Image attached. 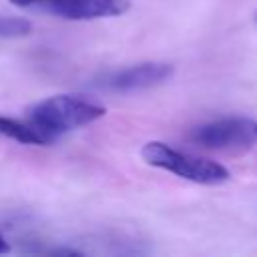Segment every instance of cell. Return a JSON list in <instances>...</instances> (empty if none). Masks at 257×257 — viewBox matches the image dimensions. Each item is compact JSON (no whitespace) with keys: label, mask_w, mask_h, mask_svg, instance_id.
Instances as JSON below:
<instances>
[{"label":"cell","mask_w":257,"mask_h":257,"mask_svg":"<svg viewBox=\"0 0 257 257\" xmlns=\"http://www.w3.org/2000/svg\"><path fill=\"white\" fill-rule=\"evenodd\" d=\"M104 112H106L104 106L88 98H80L72 94H56L36 102L28 110V118L56 141L60 135L68 131L98 120L100 116H104Z\"/></svg>","instance_id":"obj_1"},{"label":"cell","mask_w":257,"mask_h":257,"mask_svg":"<svg viewBox=\"0 0 257 257\" xmlns=\"http://www.w3.org/2000/svg\"><path fill=\"white\" fill-rule=\"evenodd\" d=\"M141 157L151 167L169 171L181 179L201 183V185H219L231 177L229 171L221 163L177 151V149H173L161 141L147 143L141 151Z\"/></svg>","instance_id":"obj_2"},{"label":"cell","mask_w":257,"mask_h":257,"mask_svg":"<svg viewBox=\"0 0 257 257\" xmlns=\"http://www.w3.org/2000/svg\"><path fill=\"white\" fill-rule=\"evenodd\" d=\"M189 141L203 149L239 151L257 145V120L247 116H225L195 126Z\"/></svg>","instance_id":"obj_3"},{"label":"cell","mask_w":257,"mask_h":257,"mask_svg":"<svg viewBox=\"0 0 257 257\" xmlns=\"http://www.w3.org/2000/svg\"><path fill=\"white\" fill-rule=\"evenodd\" d=\"M18 8L42 10L66 20H96L120 16L128 10V0H10Z\"/></svg>","instance_id":"obj_4"},{"label":"cell","mask_w":257,"mask_h":257,"mask_svg":"<svg viewBox=\"0 0 257 257\" xmlns=\"http://www.w3.org/2000/svg\"><path fill=\"white\" fill-rule=\"evenodd\" d=\"M171 74L173 66L169 62H139L104 74L96 82V86L112 92H139L167 82Z\"/></svg>","instance_id":"obj_5"},{"label":"cell","mask_w":257,"mask_h":257,"mask_svg":"<svg viewBox=\"0 0 257 257\" xmlns=\"http://www.w3.org/2000/svg\"><path fill=\"white\" fill-rule=\"evenodd\" d=\"M0 137L12 139L22 145H50L54 139L44 133L40 126H36L30 118L20 120L12 116H0Z\"/></svg>","instance_id":"obj_6"},{"label":"cell","mask_w":257,"mask_h":257,"mask_svg":"<svg viewBox=\"0 0 257 257\" xmlns=\"http://www.w3.org/2000/svg\"><path fill=\"white\" fill-rule=\"evenodd\" d=\"M32 32V22L22 16H4L0 14V40L22 38Z\"/></svg>","instance_id":"obj_7"},{"label":"cell","mask_w":257,"mask_h":257,"mask_svg":"<svg viewBox=\"0 0 257 257\" xmlns=\"http://www.w3.org/2000/svg\"><path fill=\"white\" fill-rule=\"evenodd\" d=\"M8 251H10V245H8L6 237L0 233V255H2V253H8Z\"/></svg>","instance_id":"obj_8"},{"label":"cell","mask_w":257,"mask_h":257,"mask_svg":"<svg viewBox=\"0 0 257 257\" xmlns=\"http://www.w3.org/2000/svg\"><path fill=\"white\" fill-rule=\"evenodd\" d=\"M255 20H257V16H255Z\"/></svg>","instance_id":"obj_9"}]
</instances>
